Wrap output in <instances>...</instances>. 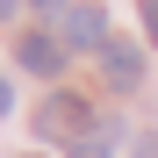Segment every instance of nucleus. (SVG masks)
Instances as JSON below:
<instances>
[{
  "instance_id": "nucleus-1",
  "label": "nucleus",
  "mask_w": 158,
  "mask_h": 158,
  "mask_svg": "<svg viewBox=\"0 0 158 158\" xmlns=\"http://www.w3.org/2000/svg\"><path fill=\"white\" fill-rule=\"evenodd\" d=\"M43 137H86V101L79 94H50L43 101V115H36Z\"/></svg>"
},
{
  "instance_id": "nucleus-2",
  "label": "nucleus",
  "mask_w": 158,
  "mask_h": 158,
  "mask_svg": "<svg viewBox=\"0 0 158 158\" xmlns=\"http://www.w3.org/2000/svg\"><path fill=\"white\" fill-rule=\"evenodd\" d=\"M65 50H108V15L101 7H72L65 15Z\"/></svg>"
},
{
  "instance_id": "nucleus-3",
  "label": "nucleus",
  "mask_w": 158,
  "mask_h": 158,
  "mask_svg": "<svg viewBox=\"0 0 158 158\" xmlns=\"http://www.w3.org/2000/svg\"><path fill=\"white\" fill-rule=\"evenodd\" d=\"M22 72L58 79V72H65V43H58V36H22Z\"/></svg>"
},
{
  "instance_id": "nucleus-4",
  "label": "nucleus",
  "mask_w": 158,
  "mask_h": 158,
  "mask_svg": "<svg viewBox=\"0 0 158 158\" xmlns=\"http://www.w3.org/2000/svg\"><path fill=\"white\" fill-rule=\"evenodd\" d=\"M101 65H108L115 86H137V79H144V50H137V43H108V50H101Z\"/></svg>"
},
{
  "instance_id": "nucleus-5",
  "label": "nucleus",
  "mask_w": 158,
  "mask_h": 158,
  "mask_svg": "<svg viewBox=\"0 0 158 158\" xmlns=\"http://www.w3.org/2000/svg\"><path fill=\"white\" fill-rule=\"evenodd\" d=\"M115 151V129H86V137H72V158H108Z\"/></svg>"
},
{
  "instance_id": "nucleus-6",
  "label": "nucleus",
  "mask_w": 158,
  "mask_h": 158,
  "mask_svg": "<svg viewBox=\"0 0 158 158\" xmlns=\"http://www.w3.org/2000/svg\"><path fill=\"white\" fill-rule=\"evenodd\" d=\"M144 29H151V43H158V0H144Z\"/></svg>"
},
{
  "instance_id": "nucleus-7",
  "label": "nucleus",
  "mask_w": 158,
  "mask_h": 158,
  "mask_svg": "<svg viewBox=\"0 0 158 158\" xmlns=\"http://www.w3.org/2000/svg\"><path fill=\"white\" fill-rule=\"evenodd\" d=\"M7 108H15V86H7V79H0V115H7Z\"/></svg>"
},
{
  "instance_id": "nucleus-8",
  "label": "nucleus",
  "mask_w": 158,
  "mask_h": 158,
  "mask_svg": "<svg viewBox=\"0 0 158 158\" xmlns=\"http://www.w3.org/2000/svg\"><path fill=\"white\" fill-rule=\"evenodd\" d=\"M36 7H43V15H65V0H36Z\"/></svg>"
},
{
  "instance_id": "nucleus-9",
  "label": "nucleus",
  "mask_w": 158,
  "mask_h": 158,
  "mask_svg": "<svg viewBox=\"0 0 158 158\" xmlns=\"http://www.w3.org/2000/svg\"><path fill=\"white\" fill-rule=\"evenodd\" d=\"M7 15H15V0H0V22H7Z\"/></svg>"
}]
</instances>
